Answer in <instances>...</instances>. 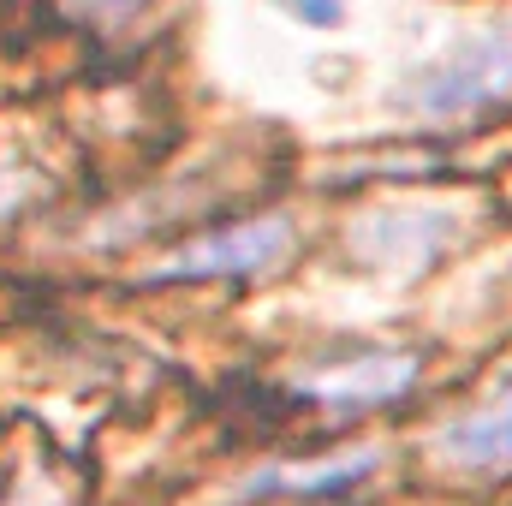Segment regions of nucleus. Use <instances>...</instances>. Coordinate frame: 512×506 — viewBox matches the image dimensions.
<instances>
[{
    "instance_id": "nucleus-1",
    "label": "nucleus",
    "mask_w": 512,
    "mask_h": 506,
    "mask_svg": "<svg viewBox=\"0 0 512 506\" xmlns=\"http://www.w3.org/2000/svg\"><path fill=\"white\" fill-rule=\"evenodd\" d=\"M512 102V24L483 30L459 48H447L435 66H423L405 90L399 108L417 120H471Z\"/></svg>"
},
{
    "instance_id": "nucleus-2",
    "label": "nucleus",
    "mask_w": 512,
    "mask_h": 506,
    "mask_svg": "<svg viewBox=\"0 0 512 506\" xmlns=\"http://www.w3.org/2000/svg\"><path fill=\"white\" fill-rule=\"evenodd\" d=\"M286 251H292V221L256 215V221L203 233V239L167 251L155 262V280H245V274H268Z\"/></svg>"
},
{
    "instance_id": "nucleus-3",
    "label": "nucleus",
    "mask_w": 512,
    "mask_h": 506,
    "mask_svg": "<svg viewBox=\"0 0 512 506\" xmlns=\"http://www.w3.org/2000/svg\"><path fill=\"white\" fill-rule=\"evenodd\" d=\"M411 381H417V358L411 352H358V358H340V364L304 376V393L334 405V411H358V405L399 399Z\"/></svg>"
},
{
    "instance_id": "nucleus-4",
    "label": "nucleus",
    "mask_w": 512,
    "mask_h": 506,
    "mask_svg": "<svg viewBox=\"0 0 512 506\" xmlns=\"http://www.w3.org/2000/svg\"><path fill=\"white\" fill-rule=\"evenodd\" d=\"M453 465H471V471H489V465H507L512 459V370L459 423H447L441 429V441H435Z\"/></svg>"
},
{
    "instance_id": "nucleus-5",
    "label": "nucleus",
    "mask_w": 512,
    "mask_h": 506,
    "mask_svg": "<svg viewBox=\"0 0 512 506\" xmlns=\"http://www.w3.org/2000/svg\"><path fill=\"white\" fill-rule=\"evenodd\" d=\"M66 18H78V24H126L137 6H149V0H54Z\"/></svg>"
},
{
    "instance_id": "nucleus-6",
    "label": "nucleus",
    "mask_w": 512,
    "mask_h": 506,
    "mask_svg": "<svg viewBox=\"0 0 512 506\" xmlns=\"http://www.w3.org/2000/svg\"><path fill=\"white\" fill-rule=\"evenodd\" d=\"M18 191H24V179H12V173H0V209H12V203H18Z\"/></svg>"
}]
</instances>
